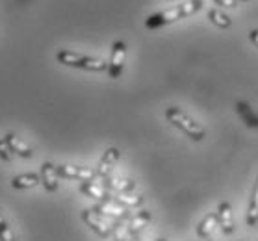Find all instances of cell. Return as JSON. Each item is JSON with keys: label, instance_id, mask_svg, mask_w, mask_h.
Instances as JSON below:
<instances>
[{"label": "cell", "instance_id": "1", "mask_svg": "<svg viewBox=\"0 0 258 241\" xmlns=\"http://www.w3.org/2000/svg\"><path fill=\"white\" fill-rule=\"evenodd\" d=\"M203 8V0H189L186 4H180V6L176 8H171L167 12H160V13H154L151 17L145 21V26L147 28H160V26H165V24L169 23H175L178 19H186L189 15H194L197 13Z\"/></svg>", "mask_w": 258, "mask_h": 241}, {"label": "cell", "instance_id": "2", "mask_svg": "<svg viewBox=\"0 0 258 241\" xmlns=\"http://www.w3.org/2000/svg\"><path fill=\"white\" fill-rule=\"evenodd\" d=\"M165 119H167L175 128L182 130L189 139H194V141H203V139H205V135H206L205 128H203L197 121H194V119L189 117L186 112H182L180 108H176V106L167 108V110H165Z\"/></svg>", "mask_w": 258, "mask_h": 241}, {"label": "cell", "instance_id": "3", "mask_svg": "<svg viewBox=\"0 0 258 241\" xmlns=\"http://www.w3.org/2000/svg\"><path fill=\"white\" fill-rule=\"evenodd\" d=\"M56 59L61 65L75 67V69H84V71H93V72L108 71V63L106 61L97 58H89V56H82V54H77L73 52V50H59L56 54Z\"/></svg>", "mask_w": 258, "mask_h": 241}, {"label": "cell", "instance_id": "4", "mask_svg": "<svg viewBox=\"0 0 258 241\" xmlns=\"http://www.w3.org/2000/svg\"><path fill=\"white\" fill-rule=\"evenodd\" d=\"M124 58H126V45L123 41H115L112 47V58L108 63V74L112 80H117L123 74Z\"/></svg>", "mask_w": 258, "mask_h": 241}, {"label": "cell", "instance_id": "5", "mask_svg": "<svg viewBox=\"0 0 258 241\" xmlns=\"http://www.w3.org/2000/svg\"><path fill=\"white\" fill-rule=\"evenodd\" d=\"M82 221L88 224L89 228L93 230L99 237H110L113 234V226L108 224V221L102 219V215L95 213L93 210H84L82 212Z\"/></svg>", "mask_w": 258, "mask_h": 241}, {"label": "cell", "instance_id": "6", "mask_svg": "<svg viewBox=\"0 0 258 241\" xmlns=\"http://www.w3.org/2000/svg\"><path fill=\"white\" fill-rule=\"evenodd\" d=\"M59 178H67V180H78V182H93L97 175L95 171L88 167H77V165H58Z\"/></svg>", "mask_w": 258, "mask_h": 241}, {"label": "cell", "instance_id": "7", "mask_svg": "<svg viewBox=\"0 0 258 241\" xmlns=\"http://www.w3.org/2000/svg\"><path fill=\"white\" fill-rule=\"evenodd\" d=\"M41 184L43 188L47 189L48 193H56L58 191V186H59V175H58V169H56V165L50 164V162H45L41 165Z\"/></svg>", "mask_w": 258, "mask_h": 241}, {"label": "cell", "instance_id": "8", "mask_svg": "<svg viewBox=\"0 0 258 241\" xmlns=\"http://www.w3.org/2000/svg\"><path fill=\"white\" fill-rule=\"evenodd\" d=\"M217 226H221V232L230 235L234 232V219H232V208L230 202L223 200L221 204L217 206Z\"/></svg>", "mask_w": 258, "mask_h": 241}, {"label": "cell", "instance_id": "9", "mask_svg": "<svg viewBox=\"0 0 258 241\" xmlns=\"http://www.w3.org/2000/svg\"><path fill=\"white\" fill-rule=\"evenodd\" d=\"M119 156H121L119 148H115V147L108 148V150L102 154V158H100L99 165H97V169H95V175L99 178H108V175H110L112 167L115 165V162L119 159Z\"/></svg>", "mask_w": 258, "mask_h": 241}, {"label": "cell", "instance_id": "10", "mask_svg": "<svg viewBox=\"0 0 258 241\" xmlns=\"http://www.w3.org/2000/svg\"><path fill=\"white\" fill-rule=\"evenodd\" d=\"M4 139H6L8 147H10L13 156H21V158H32V156H34V150H32L24 141H21L15 134H8Z\"/></svg>", "mask_w": 258, "mask_h": 241}, {"label": "cell", "instance_id": "11", "mask_svg": "<svg viewBox=\"0 0 258 241\" xmlns=\"http://www.w3.org/2000/svg\"><path fill=\"white\" fill-rule=\"evenodd\" d=\"M236 112H238V115L241 117V121L249 126V128H254V130H258V115H256V112L252 110L247 102H236Z\"/></svg>", "mask_w": 258, "mask_h": 241}, {"label": "cell", "instance_id": "12", "mask_svg": "<svg viewBox=\"0 0 258 241\" xmlns=\"http://www.w3.org/2000/svg\"><path fill=\"white\" fill-rule=\"evenodd\" d=\"M37 184H41V177L34 175V173H24V175H17L12 178V188L13 189H28L35 188Z\"/></svg>", "mask_w": 258, "mask_h": 241}, {"label": "cell", "instance_id": "13", "mask_svg": "<svg viewBox=\"0 0 258 241\" xmlns=\"http://www.w3.org/2000/svg\"><path fill=\"white\" fill-rule=\"evenodd\" d=\"M216 224H217V213L216 212L205 215L203 221L199 223V226H197V237H199V239H208V237H212V230H214Z\"/></svg>", "mask_w": 258, "mask_h": 241}, {"label": "cell", "instance_id": "14", "mask_svg": "<svg viewBox=\"0 0 258 241\" xmlns=\"http://www.w3.org/2000/svg\"><path fill=\"white\" fill-rule=\"evenodd\" d=\"M80 191L86 193V195H89V197H93V199L100 200V202H106V200L112 199V195L104 191V186H97L95 182H82Z\"/></svg>", "mask_w": 258, "mask_h": 241}, {"label": "cell", "instance_id": "15", "mask_svg": "<svg viewBox=\"0 0 258 241\" xmlns=\"http://www.w3.org/2000/svg\"><path fill=\"white\" fill-rule=\"evenodd\" d=\"M258 223V177L252 188L251 199H249V210H247V226H254Z\"/></svg>", "mask_w": 258, "mask_h": 241}, {"label": "cell", "instance_id": "16", "mask_svg": "<svg viewBox=\"0 0 258 241\" xmlns=\"http://www.w3.org/2000/svg\"><path fill=\"white\" fill-rule=\"evenodd\" d=\"M102 186L113 189V191H119V193H126V191H132L136 188V184L132 180H119V178H104Z\"/></svg>", "mask_w": 258, "mask_h": 241}, {"label": "cell", "instance_id": "17", "mask_svg": "<svg viewBox=\"0 0 258 241\" xmlns=\"http://www.w3.org/2000/svg\"><path fill=\"white\" fill-rule=\"evenodd\" d=\"M149 221H151V213L147 212V210H141V212H138L134 215V219H132L130 226H128V234L130 235H136L141 228H143V226H145L147 223H149Z\"/></svg>", "mask_w": 258, "mask_h": 241}, {"label": "cell", "instance_id": "18", "mask_svg": "<svg viewBox=\"0 0 258 241\" xmlns=\"http://www.w3.org/2000/svg\"><path fill=\"white\" fill-rule=\"evenodd\" d=\"M208 19H210L216 26H219V28H230V24H232L230 17H227L225 13L217 12V10H210V12H208Z\"/></svg>", "mask_w": 258, "mask_h": 241}, {"label": "cell", "instance_id": "19", "mask_svg": "<svg viewBox=\"0 0 258 241\" xmlns=\"http://www.w3.org/2000/svg\"><path fill=\"white\" fill-rule=\"evenodd\" d=\"M0 241H15V235H13L12 228H10L8 221L4 219L2 212H0Z\"/></svg>", "mask_w": 258, "mask_h": 241}, {"label": "cell", "instance_id": "20", "mask_svg": "<svg viewBox=\"0 0 258 241\" xmlns=\"http://www.w3.org/2000/svg\"><path fill=\"white\" fill-rule=\"evenodd\" d=\"M113 200L117 202V204H126V206H140L143 202L141 197H128V195H119V197H113Z\"/></svg>", "mask_w": 258, "mask_h": 241}, {"label": "cell", "instance_id": "21", "mask_svg": "<svg viewBox=\"0 0 258 241\" xmlns=\"http://www.w3.org/2000/svg\"><path fill=\"white\" fill-rule=\"evenodd\" d=\"M0 159H4V162H12L13 159V154H12V150H10V147H8V143L4 137L0 139Z\"/></svg>", "mask_w": 258, "mask_h": 241}, {"label": "cell", "instance_id": "22", "mask_svg": "<svg viewBox=\"0 0 258 241\" xmlns=\"http://www.w3.org/2000/svg\"><path fill=\"white\" fill-rule=\"evenodd\" d=\"M214 4H217V6H221V8H236L238 6L236 0H214Z\"/></svg>", "mask_w": 258, "mask_h": 241}, {"label": "cell", "instance_id": "23", "mask_svg": "<svg viewBox=\"0 0 258 241\" xmlns=\"http://www.w3.org/2000/svg\"><path fill=\"white\" fill-rule=\"evenodd\" d=\"M249 37H251L252 45H256V48H258V30H251V32H249Z\"/></svg>", "mask_w": 258, "mask_h": 241}, {"label": "cell", "instance_id": "24", "mask_svg": "<svg viewBox=\"0 0 258 241\" xmlns=\"http://www.w3.org/2000/svg\"><path fill=\"white\" fill-rule=\"evenodd\" d=\"M156 241H167V239H164V237H160V239H156Z\"/></svg>", "mask_w": 258, "mask_h": 241}, {"label": "cell", "instance_id": "25", "mask_svg": "<svg viewBox=\"0 0 258 241\" xmlns=\"http://www.w3.org/2000/svg\"><path fill=\"white\" fill-rule=\"evenodd\" d=\"M199 241H212V239H210V237H208V239H199Z\"/></svg>", "mask_w": 258, "mask_h": 241}, {"label": "cell", "instance_id": "26", "mask_svg": "<svg viewBox=\"0 0 258 241\" xmlns=\"http://www.w3.org/2000/svg\"><path fill=\"white\" fill-rule=\"evenodd\" d=\"M241 2H247V0H241Z\"/></svg>", "mask_w": 258, "mask_h": 241}]
</instances>
